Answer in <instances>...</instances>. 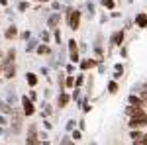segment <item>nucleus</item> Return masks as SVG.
Segmentation results:
<instances>
[{"mask_svg": "<svg viewBox=\"0 0 147 145\" xmlns=\"http://www.w3.org/2000/svg\"><path fill=\"white\" fill-rule=\"evenodd\" d=\"M129 125L131 127H141V125H147V114H137V116H131L129 118Z\"/></svg>", "mask_w": 147, "mask_h": 145, "instance_id": "1", "label": "nucleus"}, {"mask_svg": "<svg viewBox=\"0 0 147 145\" xmlns=\"http://www.w3.org/2000/svg\"><path fill=\"white\" fill-rule=\"evenodd\" d=\"M79 24H80V12L79 10H71L69 12V26H71V30H77L79 28Z\"/></svg>", "mask_w": 147, "mask_h": 145, "instance_id": "2", "label": "nucleus"}, {"mask_svg": "<svg viewBox=\"0 0 147 145\" xmlns=\"http://www.w3.org/2000/svg\"><path fill=\"white\" fill-rule=\"evenodd\" d=\"M69 47H71V59H73V61H79V51H77V43H75V39L69 41Z\"/></svg>", "mask_w": 147, "mask_h": 145, "instance_id": "3", "label": "nucleus"}, {"mask_svg": "<svg viewBox=\"0 0 147 145\" xmlns=\"http://www.w3.org/2000/svg\"><path fill=\"white\" fill-rule=\"evenodd\" d=\"M125 114L131 118V116H137V114H143V110H141V106H134V104H131V106L125 110Z\"/></svg>", "mask_w": 147, "mask_h": 145, "instance_id": "4", "label": "nucleus"}, {"mask_svg": "<svg viewBox=\"0 0 147 145\" xmlns=\"http://www.w3.org/2000/svg\"><path fill=\"white\" fill-rule=\"evenodd\" d=\"M24 112H26L28 116H32V114H34V104L28 100V98H24Z\"/></svg>", "mask_w": 147, "mask_h": 145, "instance_id": "5", "label": "nucleus"}, {"mask_svg": "<svg viewBox=\"0 0 147 145\" xmlns=\"http://www.w3.org/2000/svg\"><path fill=\"white\" fill-rule=\"evenodd\" d=\"M129 104H134V106H141V108H143L145 102H143L141 96H139V98H137V96H129Z\"/></svg>", "mask_w": 147, "mask_h": 145, "instance_id": "6", "label": "nucleus"}, {"mask_svg": "<svg viewBox=\"0 0 147 145\" xmlns=\"http://www.w3.org/2000/svg\"><path fill=\"white\" fill-rule=\"evenodd\" d=\"M16 34H18V30H16V28H14V26H12V28H8V30H6V37H8V39H14V37H16Z\"/></svg>", "mask_w": 147, "mask_h": 145, "instance_id": "7", "label": "nucleus"}, {"mask_svg": "<svg viewBox=\"0 0 147 145\" xmlns=\"http://www.w3.org/2000/svg\"><path fill=\"white\" fill-rule=\"evenodd\" d=\"M137 24H139L141 28H147V16L145 14H139V16H137Z\"/></svg>", "mask_w": 147, "mask_h": 145, "instance_id": "8", "label": "nucleus"}, {"mask_svg": "<svg viewBox=\"0 0 147 145\" xmlns=\"http://www.w3.org/2000/svg\"><path fill=\"white\" fill-rule=\"evenodd\" d=\"M116 35V37H114V43H122V41H124V32H118V34H114Z\"/></svg>", "mask_w": 147, "mask_h": 145, "instance_id": "9", "label": "nucleus"}, {"mask_svg": "<svg viewBox=\"0 0 147 145\" xmlns=\"http://www.w3.org/2000/svg\"><path fill=\"white\" fill-rule=\"evenodd\" d=\"M80 65H82V69H92L94 65H96V63H94V61H88V59H86V61H82Z\"/></svg>", "mask_w": 147, "mask_h": 145, "instance_id": "10", "label": "nucleus"}, {"mask_svg": "<svg viewBox=\"0 0 147 145\" xmlns=\"http://www.w3.org/2000/svg\"><path fill=\"white\" fill-rule=\"evenodd\" d=\"M37 53H39V55H47V53H49V47H47V45H41V47L37 49Z\"/></svg>", "mask_w": 147, "mask_h": 145, "instance_id": "11", "label": "nucleus"}, {"mask_svg": "<svg viewBox=\"0 0 147 145\" xmlns=\"http://www.w3.org/2000/svg\"><path fill=\"white\" fill-rule=\"evenodd\" d=\"M28 80H30V84H32V86H35V84H37V78H35V75H32V73L28 75Z\"/></svg>", "mask_w": 147, "mask_h": 145, "instance_id": "12", "label": "nucleus"}, {"mask_svg": "<svg viewBox=\"0 0 147 145\" xmlns=\"http://www.w3.org/2000/svg\"><path fill=\"white\" fill-rule=\"evenodd\" d=\"M102 4H104L108 10H112V8H114V0H102Z\"/></svg>", "mask_w": 147, "mask_h": 145, "instance_id": "13", "label": "nucleus"}, {"mask_svg": "<svg viewBox=\"0 0 147 145\" xmlns=\"http://www.w3.org/2000/svg\"><path fill=\"white\" fill-rule=\"evenodd\" d=\"M131 137H134V141H139V139H141V137H143V134H141V132H134V134H131Z\"/></svg>", "mask_w": 147, "mask_h": 145, "instance_id": "14", "label": "nucleus"}, {"mask_svg": "<svg viewBox=\"0 0 147 145\" xmlns=\"http://www.w3.org/2000/svg\"><path fill=\"white\" fill-rule=\"evenodd\" d=\"M67 102H69V96H67V94H61V100H59V106H65Z\"/></svg>", "mask_w": 147, "mask_h": 145, "instance_id": "15", "label": "nucleus"}, {"mask_svg": "<svg viewBox=\"0 0 147 145\" xmlns=\"http://www.w3.org/2000/svg\"><path fill=\"white\" fill-rule=\"evenodd\" d=\"M57 20H59L57 16H51V18H49V26H53V28H55V26H57Z\"/></svg>", "mask_w": 147, "mask_h": 145, "instance_id": "16", "label": "nucleus"}, {"mask_svg": "<svg viewBox=\"0 0 147 145\" xmlns=\"http://www.w3.org/2000/svg\"><path fill=\"white\" fill-rule=\"evenodd\" d=\"M14 73H16V71H14V67H8V69H6V75H8V77H14Z\"/></svg>", "mask_w": 147, "mask_h": 145, "instance_id": "17", "label": "nucleus"}, {"mask_svg": "<svg viewBox=\"0 0 147 145\" xmlns=\"http://www.w3.org/2000/svg\"><path fill=\"white\" fill-rule=\"evenodd\" d=\"M108 88H110V92H116V90H118V84H116V82H110Z\"/></svg>", "mask_w": 147, "mask_h": 145, "instance_id": "18", "label": "nucleus"}, {"mask_svg": "<svg viewBox=\"0 0 147 145\" xmlns=\"http://www.w3.org/2000/svg\"><path fill=\"white\" fill-rule=\"evenodd\" d=\"M141 98H143V102H147V88L141 92Z\"/></svg>", "mask_w": 147, "mask_h": 145, "instance_id": "19", "label": "nucleus"}, {"mask_svg": "<svg viewBox=\"0 0 147 145\" xmlns=\"http://www.w3.org/2000/svg\"><path fill=\"white\" fill-rule=\"evenodd\" d=\"M73 84H75V78L71 77V78H69V80H67V86H73Z\"/></svg>", "mask_w": 147, "mask_h": 145, "instance_id": "20", "label": "nucleus"}, {"mask_svg": "<svg viewBox=\"0 0 147 145\" xmlns=\"http://www.w3.org/2000/svg\"><path fill=\"white\" fill-rule=\"evenodd\" d=\"M39 2H47V0H39Z\"/></svg>", "mask_w": 147, "mask_h": 145, "instance_id": "21", "label": "nucleus"}, {"mask_svg": "<svg viewBox=\"0 0 147 145\" xmlns=\"http://www.w3.org/2000/svg\"><path fill=\"white\" fill-rule=\"evenodd\" d=\"M0 73H2V69H0Z\"/></svg>", "mask_w": 147, "mask_h": 145, "instance_id": "22", "label": "nucleus"}, {"mask_svg": "<svg viewBox=\"0 0 147 145\" xmlns=\"http://www.w3.org/2000/svg\"><path fill=\"white\" fill-rule=\"evenodd\" d=\"M145 88H147V84H145Z\"/></svg>", "mask_w": 147, "mask_h": 145, "instance_id": "23", "label": "nucleus"}]
</instances>
